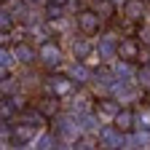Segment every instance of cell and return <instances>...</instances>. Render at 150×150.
<instances>
[{
	"label": "cell",
	"mask_w": 150,
	"mask_h": 150,
	"mask_svg": "<svg viewBox=\"0 0 150 150\" xmlns=\"http://www.w3.org/2000/svg\"><path fill=\"white\" fill-rule=\"evenodd\" d=\"M51 121V131L56 134V139H59V147H72L75 139L81 137V129H78V121H75V115L70 110H59L56 115L48 118Z\"/></svg>",
	"instance_id": "1"
},
{
	"label": "cell",
	"mask_w": 150,
	"mask_h": 150,
	"mask_svg": "<svg viewBox=\"0 0 150 150\" xmlns=\"http://www.w3.org/2000/svg\"><path fill=\"white\" fill-rule=\"evenodd\" d=\"M38 62H40L43 67H48V70H62V64L67 62V54H64L62 46H56L48 38V40H43L40 46H38Z\"/></svg>",
	"instance_id": "2"
},
{
	"label": "cell",
	"mask_w": 150,
	"mask_h": 150,
	"mask_svg": "<svg viewBox=\"0 0 150 150\" xmlns=\"http://www.w3.org/2000/svg\"><path fill=\"white\" fill-rule=\"evenodd\" d=\"M118 32H102L97 40H94V54L99 56L102 64H110L118 59Z\"/></svg>",
	"instance_id": "3"
},
{
	"label": "cell",
	"mask_w": 150,
	"mask_h": 150,
	"mask_svg": "<svg viewBox=\"0 0 150 150\" xmlns=\"http://www.w3.org/2000/svg\"><path fill=\"white\" fill-rule=\"evenodd\" d=\"M72 19H75V30H78L81 35H91V38L97 35V32L102 30V24H105L94 8H81V11H75Z\"/></svg>",
	"instance_id": "4"
},
{
	"label": "cell",
	"mask_w": 150,
	"mask_h": 150,
	"mask_svg": "<svg viewBox=\"0 0 150 150\" xmlns=\"http://www.w3.org/2000/svg\"><path fill=\"white\" fill-rule=\"evenodd\" d=\"M62 72H64L78 88H83V86L91 83V72H94V70H91L86 62H81V59H67V62L62 64Z\"/></svg>",
	"instance_id": "5"
},
{
	"label": "cell",
	"mask_w": 150,
	"mask_h": 150,
	"mask_svg": "<svg viewBox=\"0 0 150 150\" xmlns=\"http://www.w3.org/2000/svg\"><path fill=\"white\" fill-rule=\"evenodd\" d=\"M43 88H46V94H54V97H59V99H67L75 91V83L67 78L64 72L56 70V75H48V78L43 81Z\"/></svg>",
	"instance_id": "6"
},
{
	"label": "cell",
	"mask_w": 150,
	"mask_h": 150,
	"mask_svg": "<svg viewBox=\"0 0 150 150\" xmlns=\"http://www.w3.org/2000/svg\"><path fill=\"white\" fill-rule=\"evenodd\" d=\"M97 147H105V150L121 147V150H123V131L115 129L112 123H102L99 131H97Z\"/></svg>",
	"instance_id": "7"
},
{
	"label": "cell",
	"mask_w": 150,
	"mask_h": 150,
	"mask_svg": "<svg viewBox=\"0 0 150 150\" xmlns=\"http://www.w3.org/2000/svg\"><path fill=\"white\" fill-rule=\"evenodd\" d=\"M13 56H16V62L22 64V67H30L38 62V46H32L30 40H24V38H19V40L11 46Z\"/></svg>",
	"instance_id": "8"
},
{
	"label": "cell",
	"mask_w": 150,
	"mask_h": 150,
	"mask_svg": "<svg viewBox=\"0 0 150 150\" xmlns=\"http://www.w3.org/2000/svg\"><path fill=\"white\" fill-rule=\"evenodd\" d=\"M99 102H94V112H97V118L102 121V123H112V118H115V112L121 110V105L112 99V97H97Z\"/></svg>",
	"instance_id": "9"
},
{
	"label": "cell",
	"mask_w": 150,
	"mask_h": 150,
	"mask_svg": "<svg viewBox=\"0 0 150 150\" xmlns=\"http://www.w3.org/2000/svg\"><path fill=\"white\" fill-rule=\"evenodd\" d=\"M121 16L126 19V22H131V24H139L147 16V3L145 0H126L123 8H121Z\"/></svg>",
	"instance_id": "10"
},
{
	"label": "cell",
	"mask_w": 150,
	"mask_h": 150,
	"mask_svg": "<svg viewBox=\"0 0 150 150\" xmlns=\"http://www.w3.org/2000/svg\"><path fill=\"white\" fill-rule=\"evenodd\" d=\"M27 147L30 150H56L59 147V139H56V134L51 129H40L38 134L27 142Z\"/></svg>",
	"instance_id": "11"
},
{
	"label": "cell",
	"mask_w": 150,
	"mask_h": 150,
	"mask_svg": "<svg viewBox=\"0 0 150 150\" xmlns=\"http://www.w3.org/2000/svg\"><path fill=\"white\" fill-rule=\"evenodd\" d=\"M75 121H78L81 134H94V137H97V131H99V126H102V121L97 118V112H94V110L75 112Z\"/></svg>",
	"instance_id": "12"
},
{
	"label": "cell",
	"mask_w": 150,
	"mask_h": 150,
	"mask_svg": "<svg viewBox=\"0 0 150 150\" xmlns=\"http://www.w3.org/2000/svg\"><path fill=\"white\" fill-rule=\"evenodd\" d=\"M94 107V102H91V94L88 91H78V94H70L67 97V102H64V110H70L72 115L75 112H83V110H91Z\"/></svg>",
	"instance_id": "13"
},
{
	"label": "cell",
	"mask_w": 150,
	"mask_h": 150,
	"mask_svg": "<svg viewBox=\"0 0 150 150\" xmlns=\"http://www.w3.org/2000/svg\"><path fill=\"white\" fill-rule=\"evenodd\" d=\"M110 70L118 81H134V75H137V64L131 59H121V56L115 62H110Z\"/></svg>",
	"instance_id": "14"
},
{
	"label": "cell",
	"mask_w": 150,
	"mask_h": 150,
	"mask_svg": "<svg viewBox=\"0 0 150 150\" xmlns=\"http://www.w3.org/2000/svg\"><path fill=\"white\" fill-rule=\"evenodd\" d=\"M70 54H72V59H86V56L94 54V40H91V35H83V38H75L72 46H70Z\"/></svg>",
	"instance_id": "15"
},
{
	"label": "cell",
	"mask_w": 150,
	"mask_h": 150,
	"mask_svg": "<svg viewBox=\"0 0 150 150\" xmlns=\"http://www.w3.org/2000/svg\"><path fill=\"white\" fill-rule=\"evenodd\" d=\"M139 40L137 38H121L118 40V56L121 59H131V62H137L139 59Z\"/></svg>",
	"instance_id": "16"
},
{
	"label": "cell",
	"mask_w": 150,
	"mask_h": 150,
	"mask_svg": "<svg viewBox=\"0 0 150 150\" xmlns=\"http://www.w3.org/2000/svg\"><path fill=\"white\" fill-rule=\"evenodd\" d=\"M35 107L40 110V115H46V121H48L51 115H56V112L62 110V99H59V97H54V94H46L43 99H38V102H35Z\"/></svg>",
	"instance_id": "17"
},
{
	"label": "cell",
	"mask_w": 150,
	"mask_h": 150,
	"mask_svg": "<svg viewBox=\"0 0 150 150\" xmlns=\"http://www.w3.org/2000/svg\"><path fill=\"white\" fill-rule=\"evenodd\" d=\"M112 126H115V129H121V131L134 129V110H131L129 105H123V107L115 112V118H112Z\"/></svg>",
	"instance_id": "18"
},
{
	"label": "cell",
	"mask_w": 150,
	"mask_h": 150,
	"mask_svg": "<svg viewBox=\"0 0 150 150\" xmlns=\"http://www.w3.org/2000/svg\"><path fill=\"white\" fill-rule=\"evenodd\" d=\"M24 35H30V38H32V40H35V46H40L43 40H48V38H54V35L48 32L46 22H38V24H32V27H24Z\"/></svg>",
	"instance_id": "19"
},
{
	"label": "cell",
	"mask_w": 150,
	"mask_h": 150,
	"mask_svg": "<svg viewBox=\"0 0 150 150\" xmlns=\"http://www.w3.org/2000/svg\"><path fill=\"white\" fill-rule=\"evenodd\" d=\"M19 88V75L16 72H6L3 78H0V94H3V97H11V94H16Z\"/></svg>",
	"instance_id": "20"
},
{
	"label": "cell",
	"mask_w": 150,
	"mask_h": 150,
	"mask_svg": "<svg viewBox=\"0 0 150 150\" xmlns=\"http://www.w3.org/2000/svg\"><path fill=\"white\" fill-rule=\"evenodd\" d=\"M134 83H137L142 91H150V62H142V64H137Z\"/></svg>",
	"instance_id": "21"
},
{
	"label": "cell",
	"mask_w": 150,
	"mask_h": 150,
	"mask_svg": "<svg viewBox=\"0 0 150 150\" xmlns=\"http://www.w3.org/2000/svg\"><path fill=\"white\" fill-rule=\"evenodd\" d=\"M0 67H3L6 72H16V67H19L16 56H13V51L8 46H0Z\"/></svg>",
	"instance_id": "22"
},
{
	"label": "cell",
	"mask_w": 150,
	"mask_h": 150,
	"mask_svg": "<svg viewBox=\"0 0 150 150\" xmlns=\"http://www.w3.org/2000/svg\"><path fill=\"white\" fill-rule=\"evenodd\" d=\"M94 11L99 13V19H102V22H107V19L115 13V8H112V3H110V0H94Z\"/></svg>",
	"instance_id": "23"
},
{
	"label": "cell",
	"mask_w": 150,
	"mask_h": 150,
	"mask_svg": "<svg viewBox=\"0 0 150 150\" xmlns=\"http://www.w3.org/2000/svg\"><path fill=\"white\" fill-rule=\"evenodd\" d=\"M134 129H150V107L134 110Z\"/></svg>",
	"instance_id": "24"
},
{
	"label": "cell",
	"mask_w": 150,
	"mask_h": 150,
	"mask_svg": "<svg viewBox=\"0 0 150 150\" xmlns=\"http://www.w3.org/2000/svg\"><path fill=\"white\" fill-rule=\"evenodd\" d=\"M16 115V107L11 105L8 97H0V121H13Z\"/></svg>",
	"instance_id": "25"
},
{
	"label": "cell",
	"mask_w": 150,
	"mask_h": 150,
	"mask_svg": "<svg viewBox=\"0 0 150 150\" xmlns=\"http://www.w3.org/2000/svg\"><path fill=\"white\" fill-rule=\"evenodd\" d=\"M13 27H16V22H13L11 11L6 6H0V30H13Z\"/></svg>",
	"instance_id": "26"
},
{
	"label": "cell",
	"mask_w": 150,
	"mask_h": 150,
	"mask_svg": "<svg viewBox=\"0 0 150 150\" xmlns=\"http://www.w3.org/2000/svg\"><path fill=\"white\" fill-rule=\"evenodd\" d=\"M137 40H139V46H142V48H147V46H150V22L139 27V32H137Z\"/></svg>",
	"instance_id": "27"
},
{
	"label": "cell",
	"mask_w": 150,
	"mask_h": 150,
	"mask_svg": "<svg viewBox=\"0 0 150 150\" xmlns=\"http://www.w3.org/2000/svg\"><path fill=\"white\" fill-rule=\"evenodd\" d=\"M24 3H27V6H35V8H43L48 0H24Z\"/></svg>",
	"instance_id": "28"
},
{
	"label": "cell",
	"mask_w": 150,
	"mask_h": 150,
	"mask_svg": "<svg viewBox=\"0 0 150 150\" xmlns=\"http://www.w3.org/2000/svg\"><path fill=\"white\" fill-rule=\"evenodd\" d=\"M110 3H112V8H115V11H121V8H123V3H126V0H110Z\"/></svg>",
	"instance_id": "29"
},
{
	"label": "cell",
	"mask_w": 150,
	"mask_h": 150,
	"mask_svg": "<svg viewBox=\"0 0 150 150\" xmlns=\"http://www.w3.org/2000/svg\"><path fill=\"white\" fill-rule=\"evenodd\" d=\"M48 3H56V6H67V0H48Z\"/></svg>",
	"instance_id": "30"
},
{
	"label": "cell",
	"mask_w": 150,
	"mask_h": 150,
	"mask_svg": "<svg viewBox=\"0 0 150 150\" xmlns=\"http://www.w3.org/2000/svg\"><path fill=\"white\" fill-rule=\"evenodd\" d=\"M145 94H147V102H150V91H145Z\"/></svg>",
	"instance_id": "31"
},
{
	"label": "cell",
	"mask_w": 150,
	"mask_h": 150,
	"mask_svg": "<svg viewBox=\"0 0 150 150\" xmlns=\"http://www.w3.org/2000/svg\"><path fill=\"white\" fill-rule=\"evenodd\" d=\"M145 3H150V0H145Z\"/></svg>",
	"instance_id": "32"
},
{
	"label": "cell",
	"mask_w": 150,
	"mask_h": 150,
	"mask_svg": "<svg viewBox=\"0 0 150 150\" xmlns=\"http://www.w3.org/2000/svg\"><path fill=\"white\" fill-rule=\"evenodd\" d=\"M0 97H3V94H0Z\"/></svg>",
	"instance_id": "33"
}]
</instances>
